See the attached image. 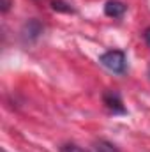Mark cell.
Segmentation results:
<instances>
[{
  "instance_id": "cell-1",
  "label": "cell",
  "mask_w": 150,
  "mask_h": 152,
  "mask_svg": "<svg viewBox=\"0 0 150 152\" xmlns=\"http://www.w3.org/2000/svg\"><path fill=\"white\" fill-rule=\"evenodd\" d=\"M99 62L101 66H104L108 71L117 73V75H122L125 71V66H127V60H125V53L120 51V50H110L106 53H103L99 57Z\"/></svg>"
},
{
  "instance_id": "cell-2",
  "label": "cell",
  "mask_w": 150,
  "mask_h": 152,
  "mask_svg": "<svg viewBox=\"0 0 150 152\" xmlns=\"http://www.w3.org/2000/svg\"><path fill=\"white\" fill-rule=\"evenodd\" d=\"M104 104H106V108L115 115H125L127 113V110H125V106H124V103H122V97H120V94L118 92H115V90H110V92H106L104 94Z\"/></svg>"
},
{
  "instance_id": "cell-3",
  "label": "cell",
  "mask_w": 150,
  "mask_h": 152,
  "mask_svg": "<svg viewBox=\"0 0 150 152\" xmlns=\"http://www.w3.org/2000/svg\"><path fill=\"white\" fill-rule=\"evenodd\" d=\"M127 11V5L120 0H108L104 5V14L110 18H122Z\"/></svg>"
},
{
  "instance_id": "cell-4",
  "label": "cell",
  "mask_w": 150,
  "mask_h": 152,
  "mask_svg": "<svg viewBox=\"0 0 150 152\" xmlns=\"http://www.w3.org/2000/svg\"><path fill=\"white\" fill-rule=\"evenodd\" d=\"M94 151L95 152H120L118 147H115L111 142H108V140H97L94 143Z\"/></svg>"
},
{
  "instance_id": "cell-5",
  "label": "cell",
  "mask_w": 150,
  "mask_h": 152,
  "mask_svg": "<svg viewBox=\"0 0 150 152\" xmlns=\"http://www.w3.org/2000/svg\"><path fill=\"white\" fill-rule=\"evenodd\" d=\"M51 5H53L55 11H64V12H73V11H74L69 4H66V2H62V0H57V2H53Z\"/></svg>"
},
{
  "instance_id": "cell-6",
  "label": "cell",
  "mask_w": 150,
  "mask_h": 152,
  "mask_svg": "<svg viewBox=\"0 0 150 152\" xmlns=\"http://www.w3.org/2000/svg\"><path fill=\"white\" fill-rule=\"evenodd\" d=\"M60 152H87V151L79 149L78 145H64V147L60 149Z\"/></svg>"
},
{
  "instance_id": "cell-7",
  "label": "cell",
  "mask_w": 150,
  "mask_h": 152,
  "mask_svg": "<svg viewBox=\"0 0 150 152\" xmlns=\"http://www.w3.org/2000/svg\"><path fill=\"white\" fill-rule=\"evenodd\" d=\"M143 39H145L147 46L150 48V27H147V28H145V32H143Z\"/></svg>"
},
{
  "instance_id": "cell-8",
  "label": "cell",
  "mask_w": 150,
  "mask_h": 152,
  "mask_svg": "<svg viewBox=\"0 0 150 152\" xmlns=\"http://www.w3.org/2000/svg\"><path fill=\"white\" fill-rule=\"evenodd\" d=\"M9 0H2V12H7V9H9Z\"/></svg>"
}]
</instances>
